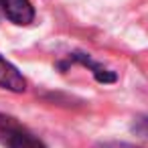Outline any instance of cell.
Listing matches in <instances>:
<instances>
[{
	"label": "cell",
	"instance_id": "cell-4",
	"mask_svg": "<svg viewBox=\"0 0 148 148\" xmlns=\"http://www.w3.org/2000/svg\"><path fill=\"white\" fill-rule=\"evenodd\" d=\"M73 61H79L81 65H85V67H89L91 69V73H93V77L99 81V83H114L116 79H118V75L114 73V71H110V69H106V67H101V65H97V63H93L89 57H85L83 53H73V57H71Z\"/></svg>",
	"mask_w": 148,
	"mask_h": 148
},
{
	"label": "cell",
	"instance_id": "cell-3",
	"mask_svg": "<svg viewBox=\"0 0 148 148\" xmlns=\"http://www.w3.org/2000/svg\"><path fill=\"white\" fill-rule=\"evenodd\" d=\"M0 87L14 93H23L27 89V79L23 77V73L2 55H0Z\"/></svg>",
	"mask_w": 148,
	"mask_h": 148
},
{
	"label": "cell",
	"instance_id": "cell-2",
	"mask_svg": "<svg viewBox=\"0 0 148 148\" xmlns=\"http://www.w3.org/2000/svg\"><path fill=\"white\" fill-rule=\"evenodd\" d=\"M0 8L10 23L18 27H27L35 21V8L31 0H0Z\"/></svg>",
	"mask_w": 148,
	"mask_h": 148
},
{
	"label": "cell",
	"instance_id": "cell-1",
	"mask_svg": "<svg viewBox=\"0 0 148 148\" xmlns=\"http://www.w3.org/2000/svg\"><path fill=\"white\" fill-rule=\"evenodd\" d=\"M0 142L6 148H47L41 138L23 128L14 118L0 114Z\"/></svg>",
	"mask_w": 148,
	"mask_h": 148
},
{
	"label": "cell",
	"instance_id": "cell-5",
	"mask_svg": "<svg viewBox=\"0 0 148 148\" xmlns=\"http://www.w3.org/2000/svg\"><path fill=\"white\" fill-rule=\"evenodd\" d=\"M132 132H136L138 136H148V116L136 118L132 124Z\"/></svg>",
	"mask_w": 148,
	"mask_h": 148
},
{
	"label": "cell",
	"instance_id": "cell-6",
	"mask_svg": "<svg viewBox=\"0 0 148 148\" xmlns=\"http://www.w3.org/2000/svg\"><path fill=\"white\" fill-rule=\"evenodd\" d=\"M95 148H138V146L126 144V142H103V144H97Z\"/></svg>",
	"mask_w": 148,
	"mask_h": 148
}]
</instances>
